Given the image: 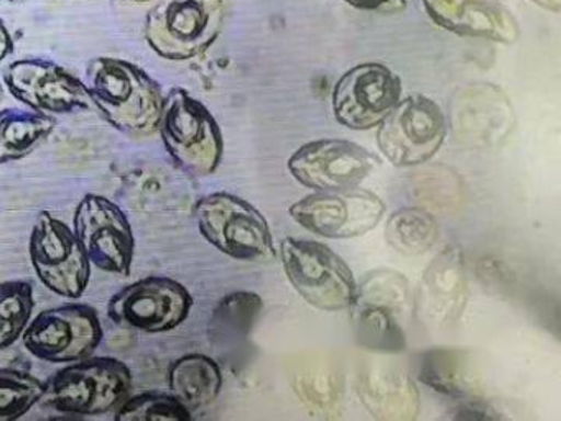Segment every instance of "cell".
<instances>
[{"instance_id":"6da1fadb","label":"cell","mask_w":561,"mask_h":421,"mask_svg":"<svg viewBox=\"0 0 561 421\" xmlns=\"http://www.w3.org/2000/svg\"><path fill=\"white\" fill-rule=\"evenodd\" d=\"M83 82L93 107L117 130L144 137L159 128L165 94L139 66L126 59L94 58Z\"/></svg>"},{"instance_id":"7a4b0ae2","label":"cell","mask_w":561,"mask_h":421,"mask_svg":"<svg viewBox=\"0 0 561 421\" xmlns=\"http://www.w3.org/2000/svg\"><path fill=\"white\" fill-rule=\"evenodd\" d=\"M130 385V368L119 359L84 357L48 378L41 403L68 414L106 413L126 398Z\"/></svg>"},{"instance_id":"3957f363","label":"cell","mask_w":561,"mask_h":421,"mask_svg":"<svg viewBox=\"0 0 561 421\" xmlns=\"http://www.w3.org/2000/svg\"><path fill=\"white\" fill-rule=\"evenodd\" d=\"M176 167L192 177H206L222 157V135L211 112L185 89L165 95L159 128Z\"/></svg>"},{"instance_id":"277c9868","label":"cell","mask_w":561,"mask_h":421,"mask_svg":"<svg viewBox=\"0 0 561 421\" xmlns=\"http://www.w3.org/2000/svg\"><path fill=\"white\" fill-rule=\"evenodd\" d=\"M225 15L226 0H160L147 13L144 33L157 55L185 61L215 43Z\"/></svg>"},{"instance_id":"5b68a950","label":"cell","mask_w":561,"mask_h":421,"mask_svg":"<svg viewBox=\"0 0 561 421\" xmlns=\"http://www.w3.org/2000/svg\"><path fill=\"white\" fill-rule=\"evenodd\" d=\"M282 260L294 288L314 308L341 311L353 306L357 293L353 272L330 247L313 240L285 239Z\"/></svg>"},{"instance_id":"8992f818","label":"cell","mask_w":561,"mask_h":421,"mask_svg":"<svg viewBox=\"0 0 561 421\" xmlns=\"http://www.w3.org/2000/svg\"><path fill=\"white\" fill-rule=\"evenodd\" d=\"M199 232L216 249L238 260H257L274 253L265 217L241 197L213 193L195 207Z\"/></svg>"},{"instance_id":"52a82bcc","label":"cell","mask_w":561,"mask_h":421,"mask_svg":"<svg viewBox=\"0 0 561 421\" xmlns=\"http://www.w3.org/2000/svg\"><path fill=\"white\" fill-rule=\"evenodd\" d=\"M22 338L34 357L64 364L93 354L103 339V326L93 306L71 303L35 316Z\"/></svg>"},{"instance_id":"ba28073f","label":"cell","mask_w":561,"mask_h":421,"mask_svg":"<svg viewBox=\"0 0 561 421\" xmlns=\"http://www.w3.org/2000/svg\"><path fill=\"white\" fill-rule=\"evenodd\" d=\"M446 135V118L432 99L416 94L399 101L379 124L377 144L390 163L412 167L432 158Z\"/></svg>"},{"instance_id":"9c48e42d","label":"cell","mask_w":561,"mask_h":421,"mask_svg":"<svg viewBox=\"0 0 561 421\" xmlns=\"http://www.w3.org/2000/svg\"><path fill=\"white\" fill-rule=\"evenodd\" d=\"M32 265L47 288L65 298H80L91 276V263L73 230L51 216L38 214L28 242Z\"/></svg>"},{"instance_id":"30bf717a","label":"cell","mask_w":561,"mask_h":421,"mask_svg":"<svg viewBox=\"0 0 561 421\" xmlns=\"http://www.w3.org/2000/svg\"><path fill=\"white\" fill-rule=\"evenodd\" d=\"M193 298L188 289L169 276H147L117 292L107 305L113 322L134 331L167 332L188 318Z\"/></svg>"},{"instance_id":"8fae6325","label":"cell","mask_w":561,"mask_h":421,"mask_svg":"<svg viewBox=\"0 0 561 421\" xmlns=\"http://www.w3.org/2000/svg\"><path fill=\"white\" fill-rule=\"evenodd\" d=\"M73 226L91 265L129 275L136 239L129 219L117 204L100 194H87L75 210Z\"/></svg>"},{"instance_id":"7c38bea8","label":"cell","mask_w":561,"mask_h":421,"mask_svg":"<svg viewBox=\"0 0 561 421\" xmlns=\"http://www.w3.org/2000/svg\"><path fill=\"white\" fill-rule=\"evenodd\" d=\"M382 200L370 191H318L290 207V216L310 232L328 239L363 236L382 219Z\"/></svg>"},{"instance_id":"4fadbf2b","label":"cell","mask_w":561,"mask_h":421,"mask_svg":"<svg viewBox=\"0 0 561 421\" xmlns=\"http://www.w3.org/2000/svg\"><path fill=\"white\" fill-rule=\"evenodd\" d=\"M4 84L15 99L42 114H71L93 109L84 82L50 59L12 61L4 69Z\"/></svg>"},{"instance_id":"5bb4252c","label":"cell","mask_w":561,"mask_h":421,"mask_svg":"<svg viewBox=\"0 0 561 421\" xmlns=\"http://www.w3.org/2000/svg\"><path fill=\"white\" fill-rule=\"evenodd\" d=\"M400 95L402 84L389 68L377 62L359 65L334 86V117L354 130H367L390 114Z\"/></svg>"},{"instance_id":"9a60e30c","label":"cell","mask_w":561,"mask_h":421,"mask_svg":"<svg viewBox=\"0 0 561 421\" xmlns=\"http://www.w3.org/2000/svg\"><path fill=\"white\" fill-rule=\"evenodd\" d=\"M374 168L376 158L366 148L334 138L304 145L288 160L295 180L317 191L356 187Z\"/></svg>"},{"instance_id":"2e32d148","label":"cell","mask_w":561,"mask_h":421,"mask_svg":"<svg viewBox=\"0 0 561 421\" xmlns=\"http://www.w3.org/2000/svg\"><path fill=\"white\" fill-rule=\"evenodd\" d=\"M468 301L465 259L459 247H446L423 273L416 293V316L428 329L455 325Z\"/></svg>"},{"instance_id":"e0dca14e","label":"cell","mask_w":561,"mask_h":421,"mask_svg":"<svg viewBox=\"0 0 561 421\" xmlns=\"http://www.w3.org/2000/svg\"><path fill=\"white\" fill-rule=\"evenodd\" d=\"M430 19L461 36L514 43L517 20L501 0H423Z\"/></svg>"},{"instance_id":"ac0fdd59","label":"cell","mask_w":561,"mask_h":421,"mask_svg":"<svg viewBox=\"0 0 561 421\" xmlns=\"http://www.w3.org/2000/svg\"><path fill=\"white\" fill-rule=\"evenodd\" d=\"M359 397L367 410L386 420H410L419 411V391L409 375L373 365L359 378Z\"/></svg>"},{"instance_id":"d6986e66","label":"cell","mask_w":561,"mask_h":421,"mask_svg":"<svg viewBox=\"0 0 561 421\" xmlns=\"http://www.w3.org/2000/svg\"><path fill=\"white\" fill-rule=\"evenodd\" d=\"M170 394L190 411L216 400L221 391L219 365L205 354H186L176 359L169 371Z\"/></svg>"},{"instance_id":"ffe728a7","label":"cell","mask_w":561,"mask_h":421,"mask_svg":"<svg viewBox=\"0 0 561 421\" xmlns=\"http://www.w3.org/2000/svg\"><path fill=\"white\" fill-rule=\"evenodd\" d=\"M50 115L28 109L0 111V163L21 160L54 132Z\"/></svg>"},{"instance_id":"44dd1931","label":"cell","mask_w":561,"mask_h":421,"mask_svg":"<svg viewBox=\"0 0 561 421\" xmlns=\"http://www.w3.org/2000/svg\"><path fill=\"white\" fill-rule=\"evenodd\" d=\"M387 242L403 255H422L435 246L438 226L432 214L407 207L392 214L386 227Z\"/></svg>"},{"instance_id":"7402d4cb","label":"cell","mask_w":561,"mask_h":421,"mask_svg":"<svg viewBox=\"0 0 561 421\" xmlns=\"http://www.w3.org/2000/svg\"><path fill=\"white\" fill-rule=\"evenodd\" d=\"M34 288L24 280L0 283V349L24 334L34 312Z\"/></svg>"},{"instance_id":"603a6c76","label":"cell","mask_w":561,"mask_h":421,"mask_svg":"<svg viewBox=\"0 0 561 421\" xmlns=\"http://www.w3.org/2000/svg\"><path fill=\"white\" fill-rule=\"evenodd\" d=\"M45 384L27 372L18 368H0V421L24 417L41 403Z\"/></svg>"},{"instance_id":"cb8c5ba5","label":"cell","mask_w":561,"mask_h":421,"mask_svg":"<svg viewBox=\"0 0 561 421\" xmlns=\"http://www.w3.org/2000/svg\"><path fill=\"white\" fill-rule=\"evenodd\" d=\"M353 306H356L354 325L363 344L386 351L403 348V334L396 322V312L359 303H354Z\"/></svg>"},{"instance_id":"d4e9b609","label":"cell","mask_w":561,"mask_h":421,"mask_svg":"<svg viewBox=\"0 0 561 421\" xmlns=\"http://www.w3.org/2000/svg\"><path fill=\"white\" fill-rule=\"evenodd\" d=\"M192 413L172 394L144 391L117 405L116 420H190Z\"/></svg>"},{"instance_id":"484cf974","label":"cell","mask_w":561,"mask_h":421,"mask_svg":"<svg viewBox=\"0 0 561 421\" xmlns=\"http://www.w3.org/2000/svg\"><path fill=\"white\" fill-rule=\"evenodd\" d=\"M407 299H409L407 280L399 273L380 270L367 276L366 282L357 289L354 303L379 306L397 315V311L405 306Z\"/></svg>"},{"instance_id":"4316f807","label":"cell","mask_w":561,"mask_h":421,"mask_svg":"<svg viewBox=\"0 0 561 421\" xmlns=\"http://www.w3.org/2000/svg\"><path fill=\"white\" fill-rule=\"evenodd\" d=\"M221 309L226 328L232 329V334L244 335L261 312L262 299L254 293H236L222 301Z\"/></svg>"},{"instance_id":"83f0119b","label":"cell","mask_w":561,"mask_h":421,"mask_svg":"<svg viewBox=\"0 0 561 421\" xmlns=\"http://www.w3.org/2000/svg\"><path fill=\"white\" fill-rule=\"evenodd\" d=\"M298 385L301 388V397H307L311 405L323 408L334 397V382L328 372L307 371L298 377Z\"/></svg>"},{"instance_id":"f1b7e54d","label":"cell","mask_w":561,"mask_h":421,"mask_svg":"<svg viewBox=\"0 0 561 421\" xmlns=\"http://www.w3.org/2000/svg\"><path fill=\"white\" fill-rule=\"evenodd\" d=\"M350 5L367 12L393 13L405 9L407 0H344Z\"/></svg>"},{"instance_id":"f546056e","label":"cell","mask_w":561,"mask_h":421,"mask_svg":"<svg viewBox=\"0 0 561 421\" xmlns=\"http://www.w3.org/2000/svg\"><path fill=\"white\" fill-rule=\"evenodd\" d=\"M14 49V39L5 26L4 20H0V62L4 61Z\"/></svg>"},{"instance_id":"4dcf8cb0","label":"cell","mask_w":561,"mask_h":421,"mask_svg":"<svg viewBox=\"0 0 561 421\" xmlns=\"http://www.w3.org/2000/svg\"><path fill=\"white\" fill-rule=\"evenodd\" d=\"M531 2L538 3L543 9L553 10V12L560 10V0H531Z\"/></svg>"},{"instance_id":"1f68e13d","label":"cell","mask_w":561,"mask_h":421,"mask_svg":"<svg viewBox=\"0 0 561 421\" xmlns=\"http://www.w3.org/2000/svg\"><path fill=\"white\" fill-rule=\"evenodd\" d=\"M130 2H134V3H147V2H153V0H130Z\"/></svg>"},{"instance_id":"d6a6232c","label":"cell","mask_w":561,"mask_h":421,"mask_svg":"<svg viewBox=\"0 0 561 421\" xmlns=\"http://www.w3.org/2000/svg\"><path fill=\"white\" fill-rule=\"evenodd\" d=\"M4 2H9V3H22V2H24V0H4Z\"/></svg>"},{"instance_id":"836d02e7","label":"cell","mask_w":561,"mask_h":421,"mask_svg":"<svg viewBox=\"0 0 561 421\" xmlns=\"http://www.w3.org/2000/svg\"><path fill=\"white\" fill-rule=\"evenodd\" d=\"M4 98V89H2V84H0V101Z\"/></svg>"}]
</instances>
